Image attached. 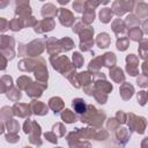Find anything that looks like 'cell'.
Instances as JSON below:
<instances>
[{
    "label": "cell",
    "instance_id": "cell-1",
    "mask_svg": "<svg viewBox=\"0 0 148 148\" xmlns=\"http://www.w3.org/2000/svg\"><path fill=\"white\" fill-rule=\"evenodd\" d=\"M72 106H73L74 111H75L76 113H79V114H82V113H84V112L87 111V105H86L84 101L81 99V98L74 99L73 103H72Z\"/></svg>",
    "mask_w": 148,
    "mask_h": 148
},
{
    "label": "cell",
    "instance_id": "cell-2",
    "mask_svg": "<svg viewBox=\"0 0 148 148\" xmlns=\"http://www.w3.org/2000/svg\"><path fill=\"white\" fill-rule=\"evenodd\" d=\"M56 148H62V147H56Z\"/></svg>",
    "mask_w": 148,
    "mask_h": 148
}]
</instances>
